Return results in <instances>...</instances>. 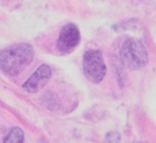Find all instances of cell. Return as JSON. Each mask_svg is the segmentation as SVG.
Returning <instances> with one entry per match:
<instances>
[{
  "label": "cell",
  "mask_w": 156,
  "mask_h": 143,
  "mask_svg": "<svg viewBox=\"0 0 156 143\" xmlns=\"http://www.w3.org/2000/svg\"><path fill=\"white\" fill-rule=\"evenodd\" d=\"M34 58V48L29 44H15L0 52V68L7 75H17Z\"/></svg>",
  "instance_id": "cell-1"
},
{
  "label": "cell",
  "mask_w": 156,
  "mask_h": 143,
  "mask_svg": "<svg viewBox=\"0 0 156 143\" xmlns=\"http://www.w3.org/2000/svg\"><path fill=\"white\" fill-rule=\"evenodd\" d=\"M119 58L123 65H126L128 69L138 70L146 65L147 51L141 41L133 38H128L124 40L121 47Z\"/></svg>",
  "instance_id": "cell-2"
},
{
  "label": "cell",
  "mask_w": 156,
  "mask_h": 143,
  "mask_svg": "<svg viewBox=\"0 0 156 143\" xmlns=\"http://www.w3.org/2000/svg\"><path fill=\"white\" fill-rule=\"evenodd\" d=\"M83 70L87 79L94 84H99L104 79L106 74V65L99 50H89L84 53Z\"/></svg>",
  "instance_id": "cell-3"
},
{
  "label": "cell",
  "mask_w": 156,
  "mask_h": 143,
  "mask_svg": "<svg viewBox=\"0 0 156 143\" xmlns=\"http://www.w3.org/2000/svg\"><path fill=\"white\" fill-rule=\"evenodd\" d=\"M80 41V33L74 23H68L62 27L57 38V48L63 53L72 52Z\"/></svg>",
  "instance_id": "cell-4"
},
{
  "label": "cell",
  "mask_w": 156,
  "mask_h": 143,
  "mask_svg": "<svg viewBox=\"0 0 156 143\" xmlns=\"http://www.w3.org/2000/svg\"><path fill=\"white\" fill-rule=\"evenodd\" d=\"M51 78V69L48 64H43L35 69V72L23 82L22 87L30 93L38 92L40 88H43L48 81Z\"/></svg>",
  "instance_id": "cell-5"
},
{
  "label": "cell",
  "mask_w": 156,
  "mask_h": 143,
  "mask_svg": "<svg viewBox=\"0 0 156 143\" xmlns=\"http://www.w3.org/2000/svg\"><path fill=\"white\" fill-rule=\"evenodd\" d=\"M23 141H24V135L22 128L12 127L9 135L5 137L4 143H23Z\"/></svg>",
  "instance_id": "cell-6"
},
{
  "label": "cell",
  "mask_w": 156,
  "mask_h": 143,
  "mask_svg": "<svg viewBox=\"0 0 156 143\" xmlns=\"http://www.w3.org/2000/svg\"><path fill=\"white\" fill-rule=\"evenodd\" d=\"M119 139H121V135L117 131H111V132H107L104 143H118Z\"/></svg>",
  "instance_id": "cell-7"
}]
</instances>
